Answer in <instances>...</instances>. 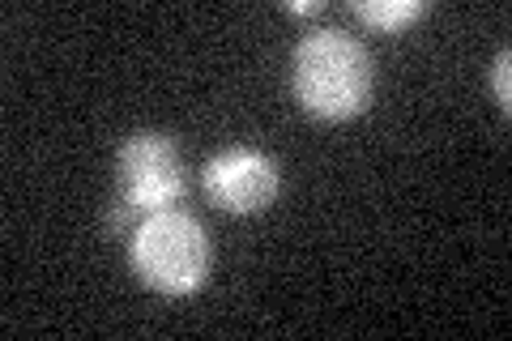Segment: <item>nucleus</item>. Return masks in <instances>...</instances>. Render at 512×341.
I'll return each instance as SVG.
<instances>
[{"mask_svg": "<svg viewBox=\"0 0 512 341\" xmlns=\"http://www.w3.org/2000/svg\"><path fill=\"white\" fill-rule=\"evenodd\" d=\"M291 86L299 107L316 120H350L372 103V56L338 26L308 30L295 47Z\"/></svg>", "mask_w": 512, "mask_h": 341, "instance_id": "f257e3e1", "label": "nucleus"}, {"mask_svg": "<svg viewBox=\"0 0 512 341\" xmlns=\"http://www.w3.org/2000/svg\"><path fill=\"white\" fill-rule=\"evenodd\" d=\"M128 261H133V273L150 290L184 299L205 286L214 252H210L205 226L188 209L171 205L137 222V231L128 235Z\"/></svg>", "mask_w": 512, "mask_h": 341, "instance_id": "f03ea898", "label": "nucleus"}, {"mask_svg": "<svg viewBox=\"0 0 512 341\" xmlns=\"http://www.w3.org/2000/svg\"><path fill=\"white\" fill-rule=\"evenodd\" d=\"M116 175H120V205L133 209L137 218L158 214L184 201L188 192V175H184V158L175 150V141L167 133H150L141 128L133 133L120 154H116Z\"/></svg>", "mask_w": 512, "mask_h": 341, "instance_id": "7ed1b4c3", "label": "nucleus"}, {"mask_svg": "<svg viewBox=\"0 0 512 341\" xmlns=\"http://www.w3.org/2000/svg\"><path fill=\"white\" fill-rule=\"evenodd\" d=\"M201 188L227 214H261V209L274 205L282 175L269 154L252 150V145H231V150H222L205 162Z\"/></svg>", "mask_w": 512, "mask_h": 341, "instance_id": "20e7f679", "label": "nucleus"}, {"mask_svg": "<svg viewBox=\"0 0 512 341\" xmlns=\"http://www.w3.org/2000/svg\"><path fill=\"white\" fill-rule=\"evenodd\" d=\"M355 18L384 35H402L406 26L427 18V5L423 0H355Z\"/></svg>", "mask_w": 512, "mask_h": 341, "instance_id": "39448f33", "label": "nucleus"}, {"mask_svg": "<svg viewBox=\"0 0 512 341\" xmlns=\"http://www.w3.org/2000/svg\"><path fill=\"white\" fill-rule=\"evenodd\" d=\"M512 52L504 47L500 56H495V64H491V90H495V99H500V107L508 111L512 107Z\"/></svg>", "mask_w": 512, "mask_h": 341, "instance_id": "423d86ee", "label": "nucleus"}, {"mask_svg": "<svg viewBox=\"0 0 512 341\" xmlns=\"http://www.w3.org/2000/svg\"><path fill=\"white\" fill-rule=\"evenodd\" d=\"M286 9L299 13V18H312V13H316L320 5H312V0H286Z\"/></svg>", "mask_w": 512, "mask_h": 341, "instance_id": "0eeeda50", "label": "nucleus"}]
</instances>
